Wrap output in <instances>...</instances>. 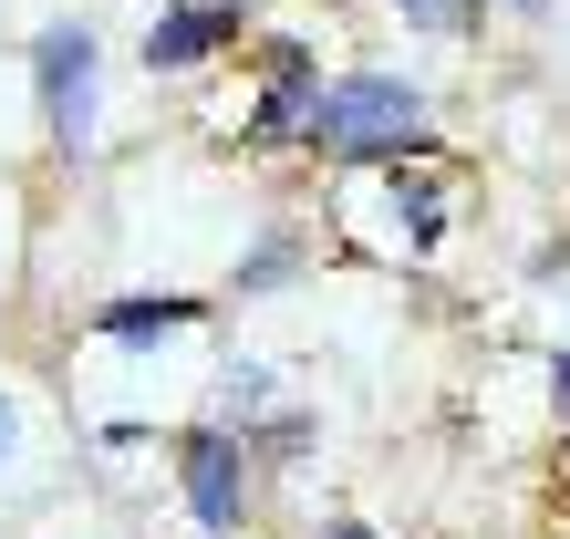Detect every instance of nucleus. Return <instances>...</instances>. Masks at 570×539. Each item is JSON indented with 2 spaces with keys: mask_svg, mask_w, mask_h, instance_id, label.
I'll return each mask as SVG.
<instances>
[{
  "mask_svg": "<svg viewBox=\"0 0 570 539\" xmlns=\"http://www.w3.org/2000/svg\"><path fill=\"white\" fill-rule=\"evenodd\" d=\"M301 146L332 156V166H405V156H435V105H425V84L353 62V74L322 84L312 135H301Z\"/></svg>",
  "mask_w": 570,
  "mask_h": 539,
  "instance_id": "nucleus-1",
  "label": "nucleus"
},
{
  "mask_svg": "<svg viewBox=\"0 0 570 539\" xmlns=\"http://www.w3.org/2000/svg\"><path fill=\"white\" fill-rule=\"evenodd\" d=\"M31 94H42V135H52L62 166H83L105 146V42H94V21L31 31Z\"/></svg>",
  "mask_w": 570,
  "mask_h": 539,
  "instance_id": "nucleus-2",
  "label": "nucleus"
},
{
  "mask_svg": "<svg viewBox=\"0 0 570 539\" xmlns=\"http://www.w3.org/2000/svg\"><path fill=\"white\" fill-rule=\"evenodd\" d=\"M177 498H187V519L208 529V539H239L249 509H259V447L239 425H208L197 415L177 435Z\"/></svg>",
  "mask_w": 570,
  "mask_h": 539,
  "instance_id": "nucleus-3",
  "label": "nucleus"
},
{
  "mask_svg": "<svg viewBox=\"0 0 570 539\" xmlns=\"http://www.w3.org/2000/svg\"><path fill=\"white\" fill-rule=\"evenodd\" d=\"M322 52L301 42V31H271L259 42V84H249V105H239V146L249 156H281V146H301L312 135V105H322Z\"/></svg>",
  "mask_w": 570,
  "mask_h": 539,
  "instance_id": "nucleus-4",
  "label": "nucleus"
},
{
  "mask_svg": "<svg viewBox=\"0 0 570 539\" xmlns=\"http://www.w3.org/2000/svg\"><path fill=\"white\" fill-rule=\"evenodd\" d=\"M249 42V0H156L146 11V74H208Z\"/></svg>",
  "mask_w": 570,
  "mask_h": 539,
  "instance_id": "nucleus-5",
  "label": "nucleus"
},
{
  "mask_svg": "<svg viewBox=\"0 0 570 539\" xmlns=\"http://www.w3.org/2000/svg\"><path fill=\"white\" fill-rule=\"evenodd\" d=\"M363 177H374V239L394 249V259H425L435 239H446V177H435V156H405V166H363Z\"/></svg>",
  "mask_w": 570,
  "mask_h": 539,
  "instance_id": "nucleus-6",
  "label": "nucleus"
},
{
  "mask_svg": "<svg viewBox=\"0 0 570 539\" xmlns=\"http://www.w3.org/2000/svg\"><path fill=\"white\" fill-rule=\"evenodd\" d=\"M197 322H208L197 291H115L94 312V343H166V332H197Z\"/></svg>",
  "mask_w": 570,
  "mask_h": 539,
  "instance_id": "nucleus-7",
  "label": "nucleus"
},
{
  "mask_svg": "<svg viewBox=\"0 0 570 539\" xmlns=\"http://www.w3.org/2000/svg\"><path fill=\"white\" fill-rule=\"evenodd\" d=\"M271 415H281V374H271V363H249V353H228V363H218V384H208V425L259 435Z\"/></svg>",
  "mask_w": 570,
  "mask_h": 539,
  "instance_id": "nucleus-8",
  "label": "nucleus"
},
{
  "mask_svg": "<svg viewBox=\"0 0 570 539\" xmlns=\"http://www.w3.org/2000/svg\"><path fill=\"white\" fill-rule=\"evenodd\" d=\"M394 21L425 31V42H466V31L488 21V0H394Z\"/></svg>",
  "mask_w": 570,
  "mask_h": 539,
  "instance_id": "nucleus-9",
  "label": "nucleus"
},
{
  "mask_svg": "<svg viewBox=\"0 0 570 539\" xmlns=\"http://www.w3.org/2000/svg\"><path fill=\"white\" fill-rule=\"evenodd\" d=\"M291 259H301L291 239H259V249L239 259V281H228V291H239V301H249V291H271V281H291Z\"/></svg>",
  "mask_w": 570,
  "mask_h": 539,
  "instance_id": "nucleus-10",
  "label": "nucleus"
},
{
  "mask_svg": "<svg viewBox=\"0 0 570 539\" xmlns=\"http://www.w3.org/2000/svg\"><path fill=\"white\" fill-rule=\"evenodd\" d=\"M550 425H560V435H570V343H560V353H550Z\"/></svg>",
  "mask_w": 570,
  "mask_h": 539,
  "instance_id": "nucleus-11",
  "label": "nucleus"
},
{
  "mask_svg": "<svg viewBox=\"0 0 570 539\" xmlns=\"http://www.w3.org/2000/svg\"><path fill=\"white\" fill-rule=\"evenodd\" d=\"M21 467V415H11V394H0V478Z\"/></svg>",
  "mask_w": 570,
  "mask_h": 539,
  "instance_id": "nucleus-12",
  "label": "nucleus"
},
{
  "mask_svg": "<svg viewBox=\"0 0 570 539\" xmlns=\"http://www.w3.org/2000/svg\"><path fill=\"white\" fill-rule=\"evenodd\" d=\"M312 539H384V529H374V519H322Z\"/></svg>",
  "mask_w": 570,
  "mask_h": 539,
  "instance_id": "nucleus-13",
  "label": "nucleus"
},
{
  "mask_svg": "<svg viewBox=\"0 0 570 539\" xmlns=\"http://www.w3.org/2000/svg\"><path fill=\"white\" fill-rule=\"evenodd\" d=\"M498 11H529V21H540V11H550V0H498Z\"/></svg>",
  "mask_w": 570,
  "mask_h": 539,
  "instance_id": "nucleus-14",
  "label": "nucleus"
}]
</instances>
